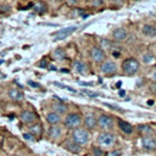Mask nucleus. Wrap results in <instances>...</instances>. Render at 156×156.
<instances>
[{
	"label": "nucleus",
	"mask_w": 156,
	"mask_h": 156,
	"mask_svg": "<svg viewBox=\"0 0 156 156\" xmlns=\"http://www.w3.org/2000/svg\"><path fill=\"white\" fill-rule=\"evenodd\" d=\"M140 68V63L138 60L130 57V58H127L122 62V71L124 74L127 76H133L135 74Z\"/></svg>",
	"instance_id": "1"
},
{
	"label": "nucleus",
	"mask_w": 156,
	"mask_h": 156,
	"mask_svg": "<svg viewBox=\"0 0 156 156\" xmlns=\"http://www.w3.org/2000/svg\"><path fill=\"white\" fill-rule=\"evenodd\" d=\"M89 138H90V134L87 129L74 128V130L72 132V140L78 145H85L89 141Z\"/></svg>",
	"instance_id": "2"
},
{
	"label": "nucleus",
	"mask_w": 156,
	"mask_h": 156,
	"mask_svg": "<svg viewBox=\"0 0 156 156\" xmlns=\"http://www.w3.org/2000/svg\"><path fill=\"white\" fill-rule=\"evenodd\" d=\"M98 143L101 146H106V147H111L116 144V136L112 133L108 132H102L99 134L98 136Z\"/></svg>",
	"instance_id": "3"
},
{
	"label": "nucleus",
	"mask_w": 156,
	"mask_h": 156,
	"mask_svg": "<svg viewBox=\"0 0 156 156\" xmlns=\"http://www.w3.org/2000/svg\"><path fill=\"white\" fill-rule=\"evenodd\" d=\"M65 126L67 128H71V129H74L77 127H79V124L82 123V117L79 113H69L67 115V117L65 118L63 121Z\"/></svg>",
	"instance_id": "4"
},
{
	"label": "nucleus",
	"mask_w": 156,
	"mask_h": 156,
	"mask_svg": "<svg viewBox=\"0 0 156 156\" xmlns=\"http://www.w3.org/2000/svg\"><path fill=\"white\" fill-rule=\"evenodd\" d=\"M96 124L104 130L111 129L113 127V118L110 115H100L96 119Z\"/></svg>",
	"instance_id": "5"
},
{
	"label": "nucleus",
	"mask_w": 156,
	"mask_h": 156,
	"mask_svg": "<svg viewBox=\"0 0 156 156\" xmlns=\"http://www.w3.org/2000/svg\"><path fill=\"white\" fill-rule=\"evenodd\" d=\"M100 71L106 74V76H111V74H115L116 71H117V65L113 62V61H110V60H105L102 61L101 66H100Z\"/></svg>",
	"instance_id": "6"
},
{
	"label": "nucleus",
	"mask_w": 156,
	"mask_h": 156,
	"mask_svg": "<svg viewBox=\"0 0 156 156\" xmlns=\"http://www.w3.org/2000/svg\"><path fill=\"white\" fill-rule=\"evenodd\" d=\"M90 57L94 62L96 63H100L102 61H105V52L99 46H93L91 50H90Z\"/></svg>",
	"instance_id": "7"
},
{
	"label": "nucleus",
	"mask_w": 156,
	"mask_h": 156,
	"mask_svg": "<svg viewBox=\"0 0 156 156\" xmlns=\"http://www.w3.org/2000/svg\"><path fill=\"white\" fill-rule=\"evenodd\" d=\"M77 29L76 26H72V27H67V28H63V29H60L55 33H52V35L55 37V40H62L65 39L66 37H68L69 34H72L74 30Z\"/></svg>",
	"instance_id": "8"
},
{
	"label": "nucleus",
	"mask_w": 156,
	"mask_h": 156,
	"mask_svg": "<svg viewBox=\"0 0 156 156\" xmlns=\"http://www.w3.org/2000/svg\"><path fill=\"white\" fill-rule=\"evenodd\" d=\"M141 145L145 150H155L156 149V139L152 135H144L141 139Z\"/></svg>",
	"instance_id": "9"
},
{
	"label": "nucleus",
	"mask_w": 156,
	"mask_h": 156,
	"mask_svg": "<svg viewBox=\"0 0 156 156\" xmlns=\"http://www.w3.org/2000/svg\"><path fill=\"white\" fill-rule=\"evenodd\" d=\"M37 119V115L33 112V111H29V110H26L21 113V121L24 122V123H32Z\"/></svg>",
	"instance_id": "10"
},
{
	"label": "nucleus",
	"mask_w": 156,
	"mask_h": 156,
	"mask_svg": "<svg viewBox=\"0 0 156 156\" xmlns=\"http://www.w3.org/2000/svg\"><path fill=\"white\" fill-rule=\"evenodd\" d=\"M73 68H74V71L78 72L79 74H87V73H88V66H87L84 62L79 61V60H76V61L73 62Z\"/></svg>",
	"instance_id": "11"
},
{
	"label": "nucleus",
	"mask_w": 156,
	"mask_h": 156,
	"mask_svg": "<svg viewBox=\"0 0 156 156\" xmlns=\"http://www.w3.org/2000/svg\"><path fill=\"white\" fill-rule=\"evenodd\" d=\"M117 123H118V128L124 133V134H132L133 133V127L132 124H129L128 122L123 121V119H117Z\"/></svg>",
	"instance_id": "12"
},
{
	"label": "nucleus",
	"mask_w": 156,
	"mask_h": 156,
	"mask_svg": "<svg viewBox=\"0 0 156 156\" xmlns=\"http://www.w3.org/2000/svg\"><path fill=\"white\" fill-rule=\"evenodd\" d=\"M127 32L123 29V28H117V29H115L113 30V33H112V37H113V39L115 40H117V41H122V40H124L126 38H127Z\"/></svg>",
	"instance_id": "13"
},
{
	"label": "nucleus",
	"mask_w": 156,
	"mask_h": 156,
	"mask_svg": "<svg viewBox=\"0 0 156 156\" xmlns=\"http://www.w3.org/2000/svg\"><path fill=\"white\" fill-rule=\"evenodd\" d=\"M84 126L88 128V129H94L96 127V118L93 116V115H87L84 117Z\"/></svg>",
	"instance_id": "14"
},
{
	"label": "nucleus",
	"mask_w": 156,
	"mask_h": 156,
	"mask_svg": "<svg viewBox=\"0 0 156 156\" xmlns=\"http://www.w3.org/2000/svg\"><path fill=\"white\" fill-rule=\"evenodd\" d=\"M9 94H10V98H11L12 100H15V101H21V100H23V98H24V94H23L21 90L16 89V88L11 89Z\"/></svg>",
	"instance_id": "15"
},
{
	"label": "nucleus",
	"mask_w": 156,
	"mask_h": 156,
	"mask_svg": "<svg viewBox=\"0 0 156 156\" xmlns=\"http://www.w3.org/2000/svg\"><path fill=\"white\" fill-rule=\"evenodd\" d=\"M46 121L50 124H56V123H58L61 121V117H60V115L57 112H49L46 115Z\"/></svg>",
	"instance_id": "16"
},
{
	"label": "nucleus",
	"mask_w": 156,
	"mask_h": 156,
	"mask_svg": "<svg viewBox=\"0 0 156 156\" xmlns=\"http://www.w3.org/2000/svg\"><path fill=\"white\" fill-rule=\"evenodd\" d=\"M63 146H65V149H67V150H69V151H72V152H76V154L80 151V145L76 144L73 140H72V141H66V143L63 144Z\"/></svg>",
	"instance_id": "17"
},
{
	"label": "nucleus",
	"mask_w": 156,
	"mask_h": 156,
	"mask_svg": "<svg viewBox=\"0 0 156 156\" xmlns=\"http://www.w3.org/2000/svg\"><path fill=\"white\" fill-rule=\"evenodd\" d=\"M143 33L146 37H155L156 35V27L152 24H145L143 27Z\"/></svg>",
	"instance_id": "18"
},
{
	"label": "nucleus",
	"mask_w": 156,
	"mask_h": 156,
	"mask_svg": "<svg viewBox=\"0 0 156 156\" xmlns=\"http://www.w3.org/2000/svg\"><path fill=\"white\" fill-rule=\"evenodd\" d=\"M60 135H61V128L57 127V126H55V124H52V127L49 128V136L51 139H56Z\"/></svg>",
	"instance_id": "19"
},
{
	"label": "nucleus",
	"mask_w": 156,
	"mask_h": 156,
	"mask_svg": "<svg viewBox=\"0 0 156 156\" xmlns=\"http://www.w3.org/2000/svg\"><path fill=\"white\" fill-rule=\"evenodd\" d=\"M138 130L143 134V135H152V128L150 126H146V124H143V126H139L138 127Z\"/></svg>",
	"instance_id": "20"
},
{
	"label": "nucleus",
	"mask_w": 156,
	"mask_h": 156,
	"mask_svg": "<svg viewBox=\"0 0 156 156\" xmlns=\"http://www.w3.org/2000/svg\"><path fill=\"white\" fill-rule=\"evenodd\" d=\"M52 56H54L56 60H63V58L66 57V52L63 51V49L58 48V49H56V50L52 52Z\"/></svg>",
	"instance_id": "21"
},
{
	"label": "nucleus",
	"mask_w": 156,
	"mask_h": 156,
	"mask_svg": "<svg viewBox=\"0 0 156 156\" xmlns=\"http://www.w3.org/2000/svg\"><path fill=\"white\" fill-rule=\"evenodd\" d=\"M30 133L34 135V136H38L41 134V126L40 124H34L30 127Z\"/></svg>",
	"instance_id": "22"
},
{
	"label": "nucleus",
	"mask_w": 156,
	"mask_h": 156,
	"mask_svg": "<svg viewBox=\"0 0 156 156\" xmlns=\"http://www.w3.org/2000/svg\"><path fill=\"white\" fill-rule=\"evenodd\" d=\"M54 110H55V112H57L58 115L60 113H63V112H66V106L63 105V104H55L54 105Z\"/></svg>",
	"instance_id": "23"
},
{
	"label": "nucleus",
	"mask_w": 156,
	"mask_h": 156,
	"mask_svg": "<svg viewBox=\"0 0 156 156\" xmlns=\"http://www.w3.org/2000/svg\"><path fill=\"white\" fill-rule=\"evenodd\" d=\"M54 85L60 87L61 89L68 90V91H71V93H77V90H76V89H73V88H71V87H68V85H65V84H62V83H58V82H54Z\"/></svg>",
	"instance_id": "24"
},
{
	"label": "nucleus",
	"mask_w": 156,
	"mask_h": 156,
	"mask_svg": "<svg viewBox=\"0 0 156 156\" xmlns=\"http://www.w3.org/2000/svg\"><path fill=\"white\" fill-rule=\"evenodd\" d=\"M33 10H34L35 12H39V13H43V12L45 11V5H44L43 2H37V4L34 5V7H33Z\"/></svg>",
	"instance_id": "25"
},
{
	"label": "nucleus",
	"mask_w": 156,
	"mask_h": 156,
	"mask_svg": "<svg viewBox=\"0 0 156 156\" xmlns=\"http://www.w3.org/2000/svg\"><path fill=\"white\" fill-rule=\"evenodd\" d=\"M152 61H154V55H152V54L147 52V54H145V55L143 56V62H144V63H151Z\"/></svg>",
	"instance_id": "26"
},
{
	"label": "nucleus",
	"mask_w": 156,
	"mask_h": 156,
	"mask_svg": "<svg viewBox=\"0 0 156 156\" xmlns=\"http://www.w3.org/2000/svg\"><path fill=\"white\" fill-rule=\"evenodd\" d=\"M83 94H85V95H88V96H90V98H98V96H100L99 93L91 91V90H88V89H83Z\"/></svg>",
	"instance_id": "27"
},
{
	"label": "nucleus",
	"mask_w": 156,
	"mask_h": 156,
	"mask_svg": "<svg viewBox=\"0 0 156 156\" xmlns=\"http://www.w3.org/2000/svg\"><path fill=\"white\" fill-rule=\"evenodd\" d=\"M104 105H105V106H107V107H110V108H112V110H116V111H119V112H124V110H123V108H121L119 106L111 105V104H107V102H104Z\"/></svg>",
	"instance_id": "28"
},
{
	"label": "nucleus",
	"mask_w": 156,
	"mask_h": 156,
	"mask_svg": "<svg viewBox=\"0 0 156 156\" xmlns=\"http://www.w3.org/2000/svg\"><path fill=\"white\" fill-rule=\"evenodd\" d=\"M93 152H94V156H102V154H104V151L100 147H96V146L93 147Z\"/></svg>",
	"instance_id": "29"
},
{
	"label": "nucleus",
	"mask_w": 156,
	"mask_h": 156,
	"mask_svg": "<svg viewBox=\"0 0 156 156\" xmlns=\"http://www.w3.org/2000/svg\"><path fill=\"white\" fill-rule=\"evenodd\" d=\"M23 136H24L26 140H29V141H33V140H34V135H33L32 133H24Z\"/></svg>",
	"instance_id": "30"
},
{
	"label": "nucleus",
	"mask_w": 156,
	"mask_h": 156,
	"mask_svg": "<svg viewBox=\"0 0 156 156\" xmlns=\"http://www.w3.org/2000/svg\"><path fill=\"white\" fill-rule=\"evenodd\" d=\"M28 84H29L30 87H33V88H40V84H39V83H35V82H33V80H28Z\"/></svg>",
	"instance_id": "31"
},
{
	"label": "nucleus",
	"mask_w": 156,
	"mask_h": 156,
	"mask_svg": "<svg viewBox=\"0 0 156 156\" xmlns=\"http://www.w3.org/2000/svg\"><path fill=\"white\" fill-rule=\"evenodd\" d=\"M80 85H85V87H91L93 85V83H90V82H78Z\"/></svg>",
	"instance_id": "32"
},
{
	"label": "nucleus",
	"mask_w": 156,
	"mask_h": 156,
	"mask_svg": "<svg viewBox=\"0 0 156 156\" xmlns=\"http://www.w3.org/2000/svg\"><path fill=\"white\" fill-rule=\"evenodd\" d=\"M121 154H119V151H111L107 156H119Z\"/></svg>",
	"instance_id": "33"
},
{
	"label": "nucleus",
	"mask_w": 156,
	"mask_h": 156,
	"mask_svg": "<svg viewBox=\"0 0 156 156\" xmlns=\"http://www.w3.org/2000/svg\"><path fill=\"white\" fill-rule=\"evenodd\" d=\"M39 66H40V67H46V66H48V63H46V61H45V60H41V61L39 62Z\"/></svg>",
	"instance_id": "34"
},
{
	"label": "nucleus",
	"mask_w": 156,
	"mask_h": 156,
	"mask_svg": "<svg viewBox=\"0 0 156 156\" xmlns=\"http://www.w3.org/2000/svg\"><path fill=\"white\" fill-rule=\"evenodd\" d=\"M150 88H151V91H152L154 94H156V83H155V84H152Z\"/></svg>",
	"instance_id": "35"
},
{
	"label": "nucleus",
	"mask_w": 156,
	"mask_h": 156,
	"mask_svg": "<svg viewBox=\"0 0 156 156\" xmlns=\"http://www.w3.org/2000/svg\"><path fill=\"white\" fill-rule=\"evenodd\" d=\"M118 94H119V96H124V95H126V91H124V90H119Z\"/></svg>",
	"instance_id": "36"
},
{
	"label": "nucleus",
	"mask_w": 156,
	"mask_h": 156,
	"mask_svg": "<svg viewBox=\"0 0 156 156\" xmlns=\"http://www.w3.org/2000/svg\"><path fill=\"white\" fill-rule=\"evenodd\" d=\"M49 69L50 71H56V67L55 66H49Z\"/></svg>",
	"instance_id": "37"
},
{
	"label": "nucleus",
	"mask_w": 156,
	"mask_h": 156,
	"mask_svg": "<svg viewBox=\"0 0 156 156\" xmlns=\"http://www.w3.org/2000/svg\"><path fill=\"white\" fill-rule=\"evenodd\" d=\"M152 80H154V82L156 83V72H155V73L152 74Z\"/></svg>",
	"instance_id": "38"
},
{
	"label": "nucleus",
	"mask_w": 156,
	"mask_h": 156,
	"mask_svg": "<svg viewBox=\"0 0 156 156\" xmlns=\"http://www.w3.org/2000/svg\"><path fill=\"white\" fill-rule=\"evenodd\" d=\"M1 78H6V76H5V74H2V73L0 72V79H1Z\"/></svg>",
	"instance_id": "39"
},
{
	"label": "nucleus",
	"mask_w": 156,
	"mask_h": 156,
	"mask_svg": "<svg viewBox=\"0 0 156 156\" xmlns=\"http://www.w3.org/2000/svg\"><path fill=\"white\" fill-rule=\"evenodd\" d=\"M113 56H116V57H117V56H119V54H118V52H116V51H115V52H113Z\"/></svg>",
	"instance_id": "40"
},
{
	"label": "nucleus",
	"mask_w": 156,
	"mask_h": 156,
	"mask_svg": "<svg viewBox=\"0 0 156 156\" xmlns=\"http://www.w3.org/2000/svg\"><path fill=\"white\" fill-rule=\"evenodd\" d=\"M121 84H122V83H121V82H118V83H117V84H116V87H117V88H118V87H121Z\"/></svg>",
	"instance_id": "41"
},
{
	"label": "nucleus",
	"mask_w": 156,
	"mask_h": 156,
	"mask_svg": "<svg viewBox=\"0 0 156 156\" xmlns=\"http://www.w3.org/2000/svg\"><path fill=\"white\" fill-rule=\"evenodd\" d=\"M2 62H4V61H2V60H0V65H1V63H2Z\"/></svg>",
	"instance_id": "42"
},
{
	"label": "nucleus",
	"mask_w": 156,
	"mask_h": 156,
	"mask_svg": "<svg viewBox=\"0 0 156 156\" xmlns=\"http://www.w3.org/2000/svg\"><path fill=\"white\" fill-rule=\"evenodd\" d=\"M0 156H1V155H0Z\"/></svg>",
	"instance_id": "43"
}]
</instances>
